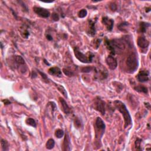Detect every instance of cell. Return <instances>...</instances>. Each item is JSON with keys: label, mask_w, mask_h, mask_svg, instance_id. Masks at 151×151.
<instances>
[{"label": "cell", "mask_w": 151, "mask_h": 151, "mask_svg": "<svg viewBox=\"0 0 151 151\" xmlns=\"http://www.w3.org/2000/svg\"><path fill=\"white\" fill-rule=\"evenodd\" d=\"M104 43L107 48L110 51V54L112 56H114L117 53H120L126 48L125 44L120 39L109 40L106 38Z\"/></svg>", "instance_id": "1"}, {"label": "cell", "mask_w": 151, "mask_h": 151, "mask_svg": "<svg viewBox=\"0 0 151 151\" xmlns=\"http://www.w3.org/2000/svg\"><path fill=\"white\" fill-rule=\"evenodd\" d=\"M94 127L95 130L94 144L97 147L96 149H99L102 146L101 140L104 134L106 125L103 120L100 118L98 117L95 121Z\"/></svg>", "instance_id": "2"}, {"label": "cell", "mask_w": 151, "mask_h": 151, "mask_svg": "<svg viewBox=\"0 0 151 151\" xmlns=\"http://www.w3.org/2000/svg\"><path fill=\"white\" fill-rule=\"evenodd\" d=\"M114 106L118 110L124 117V128L132 124V120L129 111L126 108V105L120 100H115L114 102Z\"/></svg>", "instance_id": "3"}, {"label": "cell", "mask_w": 151, "mask_h": 151, "mask_svg": "<svg viewBox=\"0 0 151 151\" xmlns=\"http://www.w3.org/2000/svg\"><path fill=\"white\" fill-rule=\"evenodd\" d=\"M126 65L128 73H133L138 69L139 66L138 56L135 52H130L128 56Z\"/></svg>", "instance_id": "4"}, {"label": "cell", "mask_w": 151, "mask_h": 151, "mask_svg": "<svg viewBox=\"0 0 151 151\" xmlns=\"http://www.w3.org/2000/svg\"><path fill=\"white\" fill-rule=\"evenodd\" d=\"M74 52L76 57L78 59L80 62L83 63H90L92 62L94 54L91 52H88V54L85 55L80 52L78 47L74 48Z\"/></svg>", "instance_id": "5"}, {"label": "cell", "mask_w": 151, "mask_h": 151, "mask_svg": "<svg viewBox=\"0 0 151 151\" xmlns=\"http://www.w3.org/2000/svg\"><path fill=\"white\" fill-rule=\"evenodd\" d=\"M13 62L14 63L15 68H17L22 73H25L27 71V67L26 64L25 60L20 56H14L13 57Z\"/></svg>", "instance_id": "6"}, {"label": "cell", "mask_w": 151, "mask_h": 151, "mask_svg": "<svg viewBox=\"0 0 151 151\" xmlns=\"http://www.w3.org/2000/svg\"><path fill=\"white\" fill-rule=\"evenodd\" d=\"M93 106L94 109L100 113L102 115L105 114V102L99 97H97L94 99Z\"/></svg>", "instance_id": "7"}, {"label": "cell", "mask_w": 151, "mask_h": 151, "mask_svg": "<svg viewBox=\"0 0 151 151\" xmlns=\"http://www.w3.org/2000/svg\"><path fill=\"white\" fill-rule=\"evenodd\" d=\"M95 72V77L99 80H103L108 78V72L107 70L102 66L96 67L94 68Z\"/></svg>", "instance_id": "8"}, {"label": "cell", "mask_w": 151, "mask_h": 151, "mask_svg": "<svg viewBox=\"0 0 151 151\" xmlns=\"http://www.w3.org/2000/svg\"><path fill=\"white\" fill-rule=\"evenodd\" d=\"M106 62L110 69L114 70L118 66L117 59L114 57V56L111 54L108 56L106 59Z\"/></svg>", "instance_id": "9"}, {"label": "cell", "mask_w": 151, "mask_h": 151, "mask_svg": "<svg viewBox=\"0 0 151 151\" xmlns=\"http://www.w3.org/2000/svg\"><path fill=\"white\" fill-rule=\"evenodd\" d=\"M34 11L38 16L42 18H48L50 16V13L47 9L43 8L42 7L35 6L34 7Z\"/></svg>", "instance_id": "10"}, {"label": "cell", "mask_w": 151, "mask_h": 151, "mask_svg": "<svg viewBox=\"0 0 151 151\" xmlns=\"http://www.w3.org/2000/svg\"><path fill=\"white\" fill-rule=\"evenodd\" d=\"M138 45L142 50L146 51L149 47V42L144 36H140L138 39Z\"/></svg>", "instance_id": "11"}, {"label": "cell", "mask_w": 151, "mask_h": 151, "mask_svg": "<svg viewBox=\"0 0 151 151\" xmlns=\"http://www.w3.org/2000/svg\"><path fill=\"white\" fill-rule=\"evenodd\" d=\"M137 78L139 82H148L149 79V72L148 70H141L137 75Z\"/></svg>", "instance_id": "12"}, {"label": "cell", "mask_w": 151, "mask_h": 151, "mask_svg": "<svg viewBox=\"0 0 151 151\" xmlns=\"http://www.w3.org/2000/svg\"><path fill=\"white\" fill-rule=\"evenodd\" d=\"M102 23L106 26V28L108 31L111 32L112 30L113 25H114V21L112 19L109 18L107 17L102 18Z\"/></svg>", "instance_id": "13"}, {"label": "cell", "mask_w": 151, "mask_h": 151, "mask_svg": "<svg viewBox=\"0 0 151 151\" xmlns=\"http://www.w3.org/2000/svg\"><path fill=\"white\" fill-rule=\"evenodd\" d=\"M63 150H71V146H70V138L68 133L66 134L64 139L63 141Z\"/></svg>", "instance_id": "14"}, {"label": "cell", "mask_w": 151, "mask_h": 151, "mask_svg": "<svg viewBox=\"0 0 151 151\" xmlns=\"http://www.w3.org/2000/svg\"><path fill=\"white\" fill-rule=\"evenodd\" d=\"M48 73L50 75L58 77V78H61L62 76V70L58 67H51L48 69Z\"/></svg>", "instance_id": "15"}, {"label": "cell", "mask_w": 151, "mask_h": 151, "mask_svg": "<svg viewBox=\"0 0 151 151\" xmlns=\"http://www.w3.org/2000/svg\"><path fill=\"white\" fill-rule=\"evenodd\" d=\"M89 23H88V34L91 36H94L96 34V21H92V20L88 21Z\"/></svg>", "instance_id": "16"}, {"label": "cell", "mask_w": 151, "mask_h": 151, "mask_svg": "<svg viewBox=\"0 0 151 151\" xmlns=\"http://www.w3.org/2000/svg\"><path fill=\"white\" fill-rule=\"evenodd\" d=\"M59 99H60V102L62 104L64 113L66 114H68L69 113H70V112H71V110H70V108H69V106H68V105L67 104L66 102L64 99H63V98H60Z\"/></svg>", "instance_id": "17"}, {"label": "cell", "mask_w": 151, "mask_h": 151, "mask_svg": "<svg viewBox=\"0 0 151 151\" xmlns=\"http://www.w3.org/2000/svg\"><path fill=\"white\" fill-rule=\"evenodd\" d=\"M134 89L139 93H144L145 94L148 93V92L146 87L144 86H136L134 87Z\"/></svg>", "instance_id": "18"}, {"label": "cell", "mask_w": 151, "mask_h": 151, "mask_svg": "<svg viewBox=\"0 0 151 151\" xmlns=\"http://www.w3.org/2000/svg\"><path fill=\"white\" fill-rule=\"evenodd\" d=\"M149 27H150V24L148 22H141L140 23V32H146V29Z\"/></svg>", "instance_id": "19"}, {"label": "cell", "mask_w": 151, "mask_h": 151, "mask_svg": "<svg viewBox=\"0 0 151 151\" xmlns=\"http://www.w3.org/2000/svg\"><path fill=\"white\" fill-rule=\"evenodd\" d=\"M1 148L3 151H7L9 149V144L7 141L5 139H1Z\"/></svg>", "instance_id": "20"}, {"label": "cell", "mask_w": 151, "mask_h": 151, "mask_svg": "<svg viewBox=\"0 0 151 151\" xmlns=\"http://www.w3.org/2000/svg\"><path fill=\"white\" fill-rule=\"evenodd\" d=\"M55 145V142L54 139H49L46 144V146L47 149H52Z\"/></svg>", "instance_id": "21"}, {"label": "cell", "mask_w": 151, "mask_h": 151, "mask_svg": "<svg viewBox=\"0 0 151 151\" xmlns=\"http://www.w3.org/2000/svg\"><path fill=\"white\" fill-rule=\"evenodd\" d=\"M55 84L57 88H58V91L60 92L61 93H62V94H63V96L65 97V98H67V93L66 90V89L64 88L63 86H61V85L56 84V83H55Z\"/></svg>", "instance_id": "22"}, {"label": "cell", "mask_w": 151, "mask_h": 151, "mask_svg": "<svg viewBox=\"0 0 151 151\" xmlns=\"http://www.w3.org/2000/svg\"><path fill=\"white\" fill-rule=\"evenodd\" d=\"M26 123L28 125L32 126L34 128H36V126H37L35 120L32 119V118H27L26 120Z\"/></svg>", "instance_id": "23"}, {"label": "cell", "mask_w": 151, "mask_h": 151, "mask_svg": "<svg viewBox=\"0 0 151 151\" xmlns=\"http://www.w3.org/2000/svg\"><path fill=\"white\" fill-rule=\"evenodd\" d=\"M129 25V23H128V22H122V23L119 24V25L118 26V29L120 30V31L124 32V31L126 29V27H127V26H128Z\"/></svg>", "instance_id": "24"}, {"label": "cell", "mask_w": 151, "mask_h": 151, "mask_svg": "<svg viewBox=\"0 0 151 151\" xmlns=\"http://www.w3.org/2000/svg\"><path fill=\"white\" fill-rule=\"evenodd\" d=\"M63 71L64 73V74L68 77H73L74 76V73L73 71H72V70L68 69V68H64L63 69Z\"/></svg>", "instance_id": "25"}, {"label": "cell", "mask_w": 151, "mask_h": 151, "mask_svg": "<svg viewBox=\"0 0 151 151\" xmlns=\"http://www.w3.org/2000/svg\"><path fill=\"white\" fill-rule=\"evenodd\" d=\"M142 139H139V138H137L135 142H134V145H135V148L136 150H142V149L140 148V144L141 142H142Z\"/></svg>", "instance_id": "26"}, {"label": "cell", "mask_w": 151, "mask_h": 151, "mask_svg": "<svg viewBox=\"0 0 151 151\" xmlns=\"http://www.w3.org/2000/svg\"><path fill=\"white\" fill-rule=\"evenodd\" d=\"M55 136L57 138H62L64 136V131L62 129H57L56 130Z\"/></svg>", "instance_id": "27"}, {"label": "cell", "mask_w": 151, "mask_h": 151, "mask_svg": "<svg viewBox=\"0 0 151 151\" xmlns=\"http://www.w3.org/2000/svg\"><path fill=\"white\" fill-rule=\"evenodd\" d=\"M87 14H88V11H87L86 10H85V9H82V10H80L78 13V17L82 18H84L85 17H86V16H87Z\"/></svg>", "instance_id": "28"}, {"label": "cell", "mask_w": 151, "mask_h": 151, "mask_svg": "<svg viewBox=\"0 0 151 151\" xmlns=\"http://www.w3.org/2000/svg\"><path fill=\"white\" fill-rule=\"evenodd\" d=\"M93 69H94V68L92 66L82 67V68H81V72H83V73H88V72L92 71Z\"/></svg>", "instance_id": "29"}, {"label": "cell", "mask_w": 151, "mask_h": 151, "mask_svg": "<svg viewBox=\"0 0 151 151\" xmlns=\"http://www.w3.org/2000/svg\"><path fill=\"white\" fill-rule=\"evenodd\" d=\"M21 35H22V37H24V38H28L30 36V32L27 29L23 30L21 32Z\"/></svg>", "instance_id": "30"}, {"label": "cell", "mask_w": 151, "mask_h": 151, "mask_svg": "<svg viewBox=\"0 0 151 151\" xmlns=\"http://www.w3.org/2000/svg\"><path fill=\"white\" fill-rule=\"evenodd\" d=\"M74 126L77 128H80L82 127V123L79 119L78 118H75L74 119Z\"/></svg>", "instance_id": "31"}, {"label": "cell", "mask_w": 151, "mask_h": 151, "mask_svg": "<svg viewBox=\"0 0 151 151\" xmlns=\"http://www.w3.org/2000/svg\"><path fill=\"white\" fill-rule=\"evenodd\" d=\"M52 20L54 21H58L60 19V17H59L58 14H57V13L54 12L52 14Z\"/></svg>", "instance_id": "32"}, {"label": "cell", "mask_w": 151, "mask_h": 151, "mask_svg": "<svg viewBox=\"0 0 151 151\" xmlns=\"http://www.w3.org/2000/svg\"><path fill=\"white\" fill-rule=\"evenodd\" d=\"M38 72L39 74L41 75V76L42 77V78H43L44 80H48V78H47V76L46 74H44V73H42V72H40V70H38Z\"/></svg>", "instance_id": "33"}, {"label": "cell", "mask_w": 151, "mask_h": 151, "mask_svg": "<svg viewBox=\"0 0 151 151\" xmlns=\"http://www.w3.org/2000/svg\"><path fill=\"white\" fill-rule=\"evenodd\" d=\"M110 9L112 11H115L116 8H117V7H116V5L114 4V3H112V4H111L110 6Z\"/></svg>", "instance_id": "34"}, {"label": "cell", "mask_w": 151, "mask_h": 151, "mask_svg": "<svg viewBox=\"0 0 151 151\" xmlns=\"http://www.w3.org/2000/svg\"><path fill=\"white\" fill-rule=\"evenodd\" d=\"M46 37H47V40H50V41L52 40V36H51V35H50V34H47V35L46 36Z\"/></svg>", "instance_id": "35"}, {"label": "cell", "mask_w": 151, "mask_h": 151, "mask_svg": "<svg viewBox=\"0 0 151 151\" xmlns=\"http://www.w3.org/2000/svg\"><path fill=\"white\" fill-rule=\"evenodd\" d=\"M3 102L5 104H10V102L8 100H3Z\"/></svg>", "instance_id": "36"}, {"label": "cell", "mask_w": 151, "mask_h": 151, "mask_svg": "<svg viewBox=\"0 0 151 151\" xmlns=\"http://www.w3.org/2000/svg\"><path fill=\"white\" fill-rule=\"evenodd\" d=\"M145 106H146V107L148 109H150V104H149V103H145Z\"/></svg>", "instance_id": "37"}, {"label": "cell", "mask_w": 151, "mask_h": 151, "mask_svg": "<svg viewBox=\"0 0 151 151\" xmlns=\"http://www.w3.org/2000/svg\"><path fill=\"white\" fill-rule=\"evenodd\" d=\"M150 11V8H147L146 9V12H148Z\"/></svg>", "instance_id": "38"}, {"label": "cell", "mask_w": 151, "mask_h": 151, "mask_svg": "<svg viewBox=\"0 0 151 151\" xmlns=\"http://www.w3.org/2000/svg\"><path fill=\"white\" fill-rule=\"evenodd\" d=\"M44 63H45L47 65H50V64H49V63H48V62H47L46 60H45V59H44Z\"/></svg>", "instance_id": "39"}]
</instances>
